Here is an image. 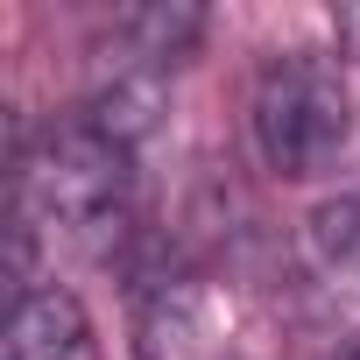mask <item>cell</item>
Masks as SVG:
<instances>
[{
	"mask_svg": "<svg viewBox=\"0 0 360 360\" xmlns=\"http://www.w3.org/2000/svg\"><path fill=\"white\" fill-rule=\"evenodd\" d=\"M22 205L78 255L106 262L134 219V148L106 134L92 113L50 127L22 162Z\"/></svg>",
	"mask_w": 360,
	"mask_h": 360,
	"instance_id": "6da1fadb",
	"label": "cell"
},
{
	"mask_svg": "<svg viewBox=\"0 0 360 360\" xmlns=\"http://www.w3.org/2000/svg\"><path fill=\"white\" fill-rule=\"evenodd\" d=\"M353 134V99H346V78L332 57L318 50H283L262 64L255 78V148L276 176L290 184H311L339 162Z\"/></svg>",
	"mask_w": 360,
	"mask_h": 360,
	"instance_id": "7a4b0ae2",
	"label": "cell"
},
{
	"mask_svg": "<svg viewBox=\"0 0 360 360\" xmlns=\"http://www.w3.org/2000/svg\"><path fill=\"white\" fill-rule=\"evenodd\" d=\"M8 360H92V325L71 290H36L8 311Z\"/></svg>",
	"mask_w": 360,
	"mask_h": 360,
	"instance_id": "3957f363",
	"label": "cell"
},
{
	"mask_svg": "<svg viewBox=\"0 0 360 360\" xmlns=\"http://www.w3.org/2000/svg\"><path fill=\"white\" fill-rule=\"evenodd\" d=\"M311 255L325 276H360V198H332L311 212Z\"/></svg>",
	"mask_w": 360,
	"mask_h": 360,
	"instance_id": "277c9868",
	"label": "cell"
},
{
	"mask_svg": "<svg viewBox=\"0 0 360 360\" xmlns=\"http://www.w3.org/2000/svg\"><path fill=\"white\" fill-rule=\"evenodd\" d=\"M346 36H353V57H360V15H346Z\"/></svg>",
	"mask_w": 360,
	"mask_h": 360,
	"instance_id": "5b68a950",
	"label": "cell"
},
{
	"mask_svg": "<svg viewBox=\"0 0 360 360\" xmlns=\"http://www.w3.org/2000/svg\"><path fill=\"white\" fill-rule=\"evenodd\" d=\"M346 360H360V339H353V346H346Z\"/></svg>",
	"mask_w": 360,
	"mask_h": 360,
	"instance_id": "8992f818",
	"label": "cell"
}]
</instances>
